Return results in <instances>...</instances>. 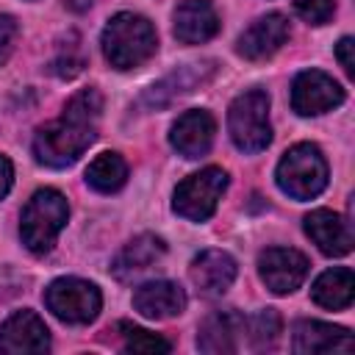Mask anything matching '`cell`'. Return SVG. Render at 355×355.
I'll return each instance as SVG.
<instances>
[{
  "label": "cell",
  "instance_id": "cell-1",
  "mask_svg": "<svg viewBox=\"0 0 355 355\" xmlns=\"http://www.w3.org/2000/svg\"><path fill=\"white\" fill-rule=\"evenodd\" d=\"M103 111V97L97 89H80L69 97L61 116L42 125L33 136V155L39 164L53 169L72 166L97 136V119Z\"/></svg>",
  "mask_w": 355,
  "mask_h": 355
},
{
  "label": "cell",
  "instance_id": "cell-2",
  "mask_svg": "<svg viewBox=\"0 0 355 355\" xmlns=\"http://www.w3.org/2000/svg\"><path fill=\"white\" fill-rule=\"evenodd\" d=\"M158 47L155 28L147 17L133 11H119L108 19L103 31V53L114 69L141 67Z\"/></svg>",
  "mask_w": 355,
  "mask_h": 355
},
{
  "label": "cell",
  "instance_id": "cell-3",
  "mask_svg": "<svg viewBox=\"0 0 355 355\" xmlns=\"http://www.w3.org/2000/svg\"><path fill=\"white\" fill-rule=\"evenodd\" d=\"M67 219H69V202L58 189L33 191V197L28 200V205L22 208V216H19L22 244L36 255L50 252L58 233L64 230Z\"/></svg>",
  "mask_w": 355,
  "mask_h": 355
},
{
  "label": "cell",
  "instance_id": "cell-4",
  "mask_svg": "<svg viewBox=\"0 0 355 355\" xmlns=\"http://www.w3.org/2000/svg\"><path fill=\"white\" fill-rule=\"evenodd\" d=\"M275 178L283 194L294 200H313L327 186V161L316 144L300 141L283 153Z\"/></svg>",
  "mask_w": 355,
  "mask_h": 355
},
{
  "label": "cell",
  "instance_id": "cell-5",
  "mask_svg": "<svg viewBox=\"0 0 355 355\" xmlns=\"http://www.w3.org/2000/svg\"><path fill=\"white\" fill-rule=\"evenodd\" d=\"M227 130L233 144L241 153H261L272 141L269 125V94L261 89H250L230 103L227 111Z\"/></svg>",
  "mask_w": 355,
  "mask_h": 355
},
{
  "label": "cell",
  "instance_id": "cell-6",
  "mask_svg": "<svg viewBox=\"0 0 355 355\" xmlns=\"http://www.w3.org/2000/svg\"><path fill=\"white\" fill-rule=\"evenodd\" d=\"M225 189H227L225 169L205 166L178 183V189L172 194V208L178 216H183L189 222H205L214 216Z\"/></svg>",
  "mask_w": 355,
  "mask_h": 355
},
{
  "label": "cell",
  "instance_id": "cell-7",
  "mask_svg": "<svg viewBox=\"0 0 355 355\" xmlns=\"http://www.w3.org/2000/svg\"><path fill=\"white\" fill-rule=\"evenodd\" d=\"M47 311L67 324H89L103 308V294L94 283L80 277H58L44 288Z\"/></svg>",
  "mask_w": 355,
  "mask_h": 355
},
{
  "label": "cell",
  "instance_id": "cell-8",
  "mask_svg": "<svg viewBox=\"0 0 355 355\" xmlns=\"http://www.w3.org/2000/svg\"><path fill=\"white\" fill-rule=\"evenodd\" d=\"M344 103V89L322 69H305L291 83V108L300 116H319Z\"/></svg>",
  "mask_w": 355,
  "mask_h": 355
},
{
  "label": "cell",
  "instance_id": "cell-9",
  "mask_svg": "<svg viewBox=\"0 0 355 355\" xmlns=\"http://www.w3.org/2000/svg\"><path fill=\"white\" fill-rule=\"evenodd\" d=\"M258 275L272 294H291L308 277V258L291 247H269L258 255Z\"/></svg>",
  "mask_w": 355,
  "mask_h": 355
},
{
  "label": "cell",
  "instance_id": "cell-10",
  "mask_svg": "<svg viewBox=\"0 0 355 355\" xmlns=\"http://www.w3.org/2000/svg\"><path fill=\"white\" fill-rule=\"evenodd\" d=\"M50 349V330L33 311H17L0 324V352H44Z\"/></svg>",
  "mask_w": 355,
  "mask_h": 355
},
{
  "label": "cell",
  "instance_id": "cell-11",
  "mask_svg": "<svg viewBox=\"0 0 355 355\" xmlns=\"http://www.w3.org/2000/svg\"><path fill=\"white\" fill-rule=\"evenodd\" d=\"M288 39V19L277 11L258 17L236 42L239 55H244L247 61H263L269 55H275Z\"/></svg>",
  "mask_w": 355,
  "mask_h": 355
},
{
  "label": "cell",
  "instance_id": "cell-12",
  "mask_svg": "<svg viewBox=\"0 0 355 355\" xmlns=\"http://www.w3.org/2000/svg\"><path fill=\"white\" fill-rule=\"evenodd\" d=\"M216 133V122L205 108H191L178 116V122L169 130V144L183 158H200L211 150Z\"/></svg>",
  "mask_w": 355,
  "mask_h": 355
},
{
  "label": "cell",
  "instance_id": "cell-13",
  "mask_svg": "<svg viewBox=\"0 0 355 355\" xmlns=\"http://www.w3.org/2000/svg\"><path fill=\"white\" fill-rule=\"evenodd\" d=\"M305 233L308 239L330 258H341L352 250V227L349 222L336 214V211H327V208H316L311 211L305 219Z\"/></svg>",
  "mask_w": 355,
  "mask_h": 355
},
{
  "label": "cell",
  "instance_id": "cell-14",
  "mask_svg": "<svg viewBox=\"0 0 355 355\" xmlns=\"http://www.w3.org/2000/svg\"><path fill=\"white\" fill-rule=\"evenodd\" d=\"M247 319L239 311H216L211 313L197 333V347L208 355H230L244 341Z\"/></svg>",
  "mask_w": 355,
  "mask_h": 355
},
{
  "label": "cell",
  "instance_id": "cell-15",
  "mask_svg": "<svg viewBox=\"0 0 355 355\" xmlns=\"http://www.w3.org/2000/svg\"><path fill=\"white\" fill-rule=\"evenodd\" d=\"M355 341L347 327H336L316 319H302L294 324V352L300 355H327V352H352Z\"/></svg>",
  "mask_w": 355,
  "mask_h": 355
},
{
  "label": "cell",
  "instance_id": "cell-16",
  "mask_svg": "<svg viewBox=\"0 0 355 355\" xmlns=\"http://www.w3.org/2000/svg\"><path fill=\"white\" fill-rule=\"evenodd\" d=\"M189 275L202 297H222L236 280V261L225 250H202L194 255Z\"/></svg>",
  "mask_w": 355,
  "mask_h": 355
},
{
  "label": "cell",
  "instance_id": "cell-17",
  "mask_svg": "<svg viewBox=\"0 0 355 355\" xmlns=\"http://www.w3.org/2000/svg\"><path fill=\"white\" fill-rule=\"evenodd\" d=\"M172 22L175 36L183 44H202L219 31V14L211 0H180L172 14Z\"/></svg>",
  "mask_w": 355,
  "mask_h": 355
},
{
  "label": "cell",
  "instance_id": "cell-18",
  "mask_svg": "<svg viewBox=\"0 0 355 355\" xmlns=\"http://www.w3.org/2000/svg\"><path fill=\"white\" fill-rule=\"evenodd\" d=\"M214 75V61H197V64H183L175 72H169L164 80L153 83L144 94H141V105L147 108H161L169 105L175 97L189 94L194 86L205 83Z\"/></svg>",
  "mask_w": 355,
  "mask_h": 355
},
{
  "label": "cell",
  "instance_id": "cell-19",
  "mask_svg": "<svg viewBox=\"0 0 355 355\" xmlns=\"http://www.w3.org/2000/svg\"><path fill=\"white\" fill-rule=\"evenodd\" d=\"M133 308L147 319H169V316L183 313L186 291L172 280H150L136 288Z\"/></svg>",
  "mask_w": 355,
  "mask_h": 355
},
{
  "label": "cell",
  "instance_id": "cell-20",
  "mask_svg": "<svg viewBox=\"0 0 355 355\" xmlns=\"http://www.w3.org/2000/svg\"><path fill=\"white\" fill-rule=\"evenodd\" d=\"M164 252H166V244H164L161 236H155V233H141V236L130 239V241L119 250V255L114 258L111 272H114V277H119V280H133L136 275H141V272H147L153 263H158V261L164 258Z\"/></svg>",
  "mask_w": 355,
  "mask_h": 355
},
{
  "label": "cell",
  "instance_id": "cell-21",
  "mask_svg": "<svg viewBox=\"0 0 355 355\" xmlns=\"http://www.w3.org/2000/svg\"><path fill=\"white\" fill-rule=\"evenodd\" d=\"M311 297L316 305L327 308V311H344L352 305L355 297V275L349 266H333L327 272H322L313 280Z\"/></svg>",
  "mask_w": 355,
  "mask_h": 355
},
{
  "label": "cell",
  "instance_id": "cell-22",
  "mask_svg": "<svg viewBox=\"0 0 355 355\" xmlns=\"http://www.w3.org/2000/svg\"><path fill=\"white\" fill-rule=\"evenodd\" d=\"M128 180V164L119 153H100L86 166V183L100 194H114Z\"/></svg>",
  "mask_w": 355,
  "mask_h": 355
},
{
  "label": "cell",
  "instance_id": "cell-23",
  "mask_svg": "<svg viewBox=\"0 0 355 355\" xmlns=\"http://www.w3.org/2000/svg\"><path fill=\"white\" fill-rule=\"evenodd\" d=\"M119 336H122V347L125 352H141V355H155V352H169L172 344L144 327H136L130 322H119L116 324Z\"/></svg>",
  "mask_w": 355,
  "mask_h": 355
},
{
  "label": "cell",
  "instance_id": "cell-24",
  "mask_svg": "<svg viewBox=\"0 0 355 355\" xmlns=\"http://www.w3.org/2000/svg\"><path fill=\"white\" fill-rule=\"evenodd\" d=\"M250 344L255 349H269L275 347L277 341V333H280V313L275 308H263L258 311L252 319H247V327H244Z\"/></svg>",
  "mask_w": 355,
  "mask_h": 355
},
{
  "label": "cell",
  "instance_id": "cell-25",
  "mask_svg": "<svg viewBox=\"0 0 355 355\" xmlns=\"http://www.w3.org/2000/svg\"><path fill=\"white\" fill-rule=\"evenodd\" d=\"M83 64H86V58H83L80 42H78L75 33H69V44H61V47H58V53H55L50 69H53L58 78H67V80H69V78H75V75L83 69Z\"/></svg>",
  "mask_w": 355,
  "mask_h": 355
},
{
  "label": "cell",
  "instance_id": "cell-26",
  "mask_svg": "<svg viewBox=\"0 0 355 355\" xmlns=\"http://www.w3.org/2000/svg\"><path fill=\"white\" fill-rule=\"evenodd\" d=\"M294 8L305 22L324 25L336 11V0H294Z\"/></svg>",
  "mask_w": 355,
  "mask_h": 355
},
{
  "label": "cell",
  "instance_id": "cell-27",
  "mask_svg": "<svg viewBox=\"0 0 355 355\" xmlns=\"http://www.w3.org/2000/svg\"><path fill=\"white\" fill-rule=\"evenodd\" d=\"M17 36H19L17 19L11 14H0V67L11 58L14 44H17Z\"/></svg>",
  "mask_w": 355,
  "mask_h": 355
},
{
  "label": "cell",
  "instance_id": "cell-28",
  "mask_svg": "<svg viewBox=\"0 0 355 355\" xmlns=\"http://www.w3.org/2000/svg\"><path fill=\"white\" fill-rule=\"evenodd\" d=\"M352 47H355V42H352L349 36H344V39L336 44V58L341 61V67H344V72H347V75H355V58H352Z\"/></svg>",
  "mask_w": 355,
  "mask_h": 355
},
{
  "label": "cell",
  "instance_id": "cell-29",
  "mask_svg": "<svg viewBox=\"0 0 355 355\" xmlns=\"http://www.w3.org/2000/svg\"><path fill=\"white\" fill-rule=\"evenodd\" d=\"M11 183H14V166H11V161L6 155H0V200L8 194Z\"/></svg>",
  "mask_w": 355,
  "mask_h": 355
},
{
  "label": "cell",
  "instance_id": "cell-30",
  "mask_svg": "<svg viewBox=\"0 0 355 355\" xmlns=\"http://www.w3.org/2000/svg\"><path fill=\"white\" fill-rule=\"evenodd\" d=\"M67 6H69L72 11H86V8L92 6V0H67Z\"/></svg>",
  "mask_w": 355,
  "mask_h": 355
}]
</instances>
